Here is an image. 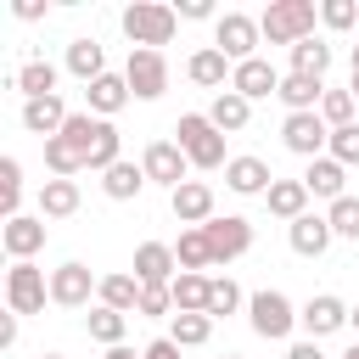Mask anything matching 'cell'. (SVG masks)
<instances>
[{
  "label": "cell",
  "instance_id": "obj_1",
  "mask_svg": "<svg viewBox=\"0 0 359 359\" xmlns=\"http://www.w3.org/2000/svg\"><path fill=\"white\" fill-rule=\"evenodd\" d=\"M123 34H129V50H157V45H168L174 39V28H180V11L174 6H163V0H135V6H123Z\"/></svg>",
  "mask_w": 359,
  "mask_h": 359
},
{
  "label": "cell",
  "instance_id": "obj_2",
  "mask_svg": "<svg viewBox=\"0 0 359 359\" xmlns=\"http://www.w3.org/2000/svg\"><path fill=\"white\" fill-rule=\"evenodd\" d=\"M314 17H320V6L314 0H269V11L258 17V28H264V39L269 45H303V39H314Z\"/></svg>",
  "mask_w": 359,
  "mask_h": 359
},
{
  "label": "cell",
  "instance_id": "obj_3",
  "mask_svg": "<svg viewBox=\"0 0 359 359\" xmlns=\"http://www.w3.org/2000/svg\"><path fill=\"white\" fill-rule=\"evenodd\" d=\"M174 135H180V151H185L191 168H224V163H230V157H224V135L213 129L208 112H185V118L174 123Z\"/></svg>",
  "mask_w": 359,
  "mask_h": 359
},
{
  "label": "cell",
  "instance_id": "obj_4",
  "mask_svg": "<svg viewBox=\"0 0 359 359\" xmlns=\"http://www.w3.org/2000/svg\"><path fill=\"white\" fill-rule=\"evenodd\" d=\"M247 320H252V331H258L264 342H286V337H292V325H297V309H292V297H286V292L264 286V292H252V297H247Z\"/></svg>",
  "mask_w": 359,
  "mask_h": 359
},
{
  "label": "cell",
  "instance_id": "obj_5",
  "mask_svg": "<svg viewBox=\"0 0 359 359\" xmlns=\"http://www.w3.org/2000/svg\"><path fill=\"white\" fill-rule=\"evenodd\" d=\"M45 297H50V275H45L34 258H22V264L6 269V309H11V314H39Z\"/></svg>",
  "mask_w": 359,
  "mask_h": 359
},
{
  "label": "cell",
  "instance_id": "obj_6",
  "mask_svg": "<svg viewBox=\"0 0 359 359\" xmlns=\"http://www.w3.org/2000/svg\"><path fill=\"white\" fill-rule=\"evenodd\" d=\"M258 39H264V28H258V17H247V11H224V17L213 22V45H219L230 62H252V56H258Z\"/></svg>",
  "mask_w": 359,
  "mask_h": 359
},
{
  "label": "cell",
  "instance_id": "obj_7",
  "mask_svg": "<svg viewBox=\"0 0 359 359\" xmlns=\"http://www.w3.org/2000/svg\"><path fill=\"white\" fill-rule=\"evenodd\" d=\"M280 140H286V151H297V157H325L331 151V123L320 118V112H286V123H280Z\"/></svg>",
  "mask_w": 359,
  "mask_h": 359
},
{
  "label": "cell",
  "instance_id": "obj_8",
  "mask_svg": "<svg viewBox=\"0 0 359 359\" xmlns=\"http://www.w3.org/2000/svg\"><path fill=\"white\" fill-rule=\"evenodd\" d=\"M123 79H129V95L135 101H157L168 90V56L163 50H129Z\"/></svg>",
  "mask_w": 359,
  "mask_h": 359
},
{
  "label": "cell",
  "instance_id": "obj_9",
  "mask_svg": "<svg viewBox=\"0 0 359 359\" xmlns=\"http://www.w3.org/2000/svg\"><path fill=\"white\" fill-rule=\"evenodd\" d=\"M95 292H101V280H95L79 258H67V264L50 269V303H56V309H90Z\"/></svg>",
  "mask_w": 359,
  "mask_h": 359
},
{
  "label": "cell",
  "instance_id": "obj_10",
  "mask_svg": "<svg viewBox=\"0 0 359 359\" xmlns=\"http://www.w3.org/2000/svg\"><path fill=\"white\" fill-rule=\"evenodd\" d=\"M140 168H146V180H151V185H168V191H180V185H185V174H191V163H185L180 140H151V146L140 151Z\"/></svg>",
  "mask_w": 359,
  "mask_h": 359
},
{
  "label": "cell",
  "instance_id": "obj_11",
  "mask_svg": "<svg viewBox=\"0 0 359 359\" xmlns=\"http://www.w3.org/2000/svg\"><path fill=\"white\" fill-rule=\"evenodd\" d=\"M202 236H208V247H213L219 264H230V258H241V252L252 247V224H247L241 213H224V219L213 213V219L202 224Z\"/></svg>",
  "mask_w": 359,
  "mask_h": 359
},
{
  "label": "cell",
  "instance_id": "obj_12",
  "mask_svg": "<svg viewBox=\"0 0 359 359\" xmlns=\"http://www.w3.org/2000/svg\"><path fill=\"white\" fill-rule=\"evenodd\" d=\"M129 269H135V280H140V286H174L180 258H174V247H168V241H140Z\"/></svg>",
  "mask_w": 359,
  "mask_h": 359
},
{
  "label": "cell",
  "instance_id": "obj_13",
  "mask_svg": "<svg viewBox=\"0 0 359 359\" xmlns=\"http://www.w3.org/2000/svg\"><path fill=\"white\" fill-rule=\"evenodd\" d=\"M348 314H353V309H348L342 297H331V292H320V297H309V303H303V314H297V325L309 331V342H320V337H331V331H342V325H348Z\"/></svg>",
  "mask_w": 359,
  "mask_h": 359
},
{
  "label": "cell",
  "instance_id": "obj_14",
  "mask_svg": "<svg viewBox=\"0 0 359 359\" xmlns=\"http://www.w3.org/2000/svg\"><path fill=\"white\" fill-rule=\"evenodd\" d=\"M168 208H174V219H180V224L202 230V224L213 219V185H208V180H185L180 191H168Z\"/></svg>",
  "mask_w": 359,
  "mask_h": 359
},
{
  "label": "cell",
  "instance_id": "obj_15",
  "mask_svg": "<svg viewBox=\"0 0 359 359\" xmlns=\"http://www.w3.org/2000/svg\"><path fill=\"white\" fill-rule=\"evenodd\" d=\"M0 247H6V258H11V264L34 258V252L45 247V219H34V213L6 219V224H0Z\"/></svg>",
  "mask_w": 359,
  "mask_h": 359
},
{
  "label": "cell",
  "instance_id": "obj_16",
  "mask_svg": "<svg viewBox=\"0 0 359 359\" xmlns=\"http://www.w3.org/2000/svg\"><path fill=\"white\" fill-rule=\"evenodd\" d=\"M67 101L62 95H39V101H22V129L28 135H39V140H56L62 129H67Z\"/></svg>",
  "mask_w": 359,
  "mask_h": 359
},
{
  "label": "cell",
  "instance_id": "obj_17",
  "mask_svg": "<svg viewBox=\"0 0 359 359\" xmlns=\"http://www.w3.org/2000/svg\"><path fill=\"white\" fill-rule=\"evenodd\" d=\"M230 73H236V62H230L219 45H202V50L185 62V79L202 84V90H230Z\"/></svg>",
  "mask_w": 359,
  "mask_h": 359
},
{
  "label": "cell",
  "instance_id": "obj_18",
  "mask_svg": "<svg viewBox=\"0 0 359 359\" xmlns=\"http://www.w3.org/2000/svg\"><path fill=\"white\" fill-rule=\"evenodd\" d=\"M84 101H90V112H95V118H107V123H112L135 95H129V79H123V73H101L95 84H84Z\"/></svg>",
  "mask_w": 359,
  "mask_h": 359
},
{
  "label": "cell",
  "instance_id": "obj_19",
  "mask_svg": "<svg viewBox=\"0 0 359 359\" xmlns=\"http://www.w3.org/2000/svg\"><path fill=\"white\" fill-rule=\"evenodd\" d=\"M230 90H236V95H247V101H264V95H275V90H280V73H275L264 56H252V62H236Z\"/></svg>",
  "mask_w": 359,
  "mask_h": 359
},
{
  "label": "cell",
  "instance_id": "obj_20",
  "mask_svg": "<svg viewBox=\"0 0 359 359\" xmlns=\"http://www.w3.org/2000/svg\"><path fill=\"white\" fill-rule=\"evenodd\" d=\"M224 185H230L236 196H264V191L275 185V174H269L264 157H230V163H224Z\"/></svg>",
  "mask_w": 359,
  "mask_h": 359
},
{
  "label": "cell",
  "instance_id": "obj_21",
  "mask_svg": "<svg viewBox=\"0 0 359 359\" xmlns=\"http://www.w3.org/2000/svg\"><path fill=\"white\" fill-rule=\"evenodd\" d=\"M286 236H292V252H297V258H320V252L337 241V230H331V219H325V213H303Z\"/></svg>",
  "mask_w": 359,
  "mask_h": 359
},
{
  "label": "cell",
  "instance_id": "obj_22",
  "mask_svg": "<svg viewBox=\"0 0 359 359\" xmlns=\"http://www.w3.org/2000/svg\"><path fill=\"white\" fill-rule=\"evenodd\" d=\"M280 101H286V112H320V101H325V79H309V73H280V90H275Z\"/></svg>",
  "mask_w": 359,
  "mask_h": 359
},
{
  "label": "cell",
  "instance_id": "obj_23",
  "mask_svg": "<svg viewBox=\"0 0 359 359\" xmlns=\"http://www.w3.org/2000/svg\"><path fill=\"white\" fill-rule=\"evenodd\" d=\"M264 208H269L275 219L297 224V219L309 213V185H303V180H275V185L264 191Z\"/></svg>",
  "mask_w": 359,
  "mask_h": 359
},
{
  "label": "cell",
  "instance_id": "obj_24",
  "mask_svg": "<svg viewBox=\"0 0 359 359\" xmlns=\"http://www.w3.org/2000/svg\"><path fill=\"white\" fill-rule=\"evenodd\" d=\"M303 185H309V196L337 202V196H348V168H342L337 157H314V163H309V174H303Z\"/></svg>",
  "mask_w": 359,
  "mask_h": 359
},
{
  "label": "cell",
  "instance_id": "obj_25",
  "mask_svg": "<svg viewBox=\"0 0 359 359\" xmlns=\"http://www.w3.org/2000/svg\"><path fill=\"white\" fill-rule=\"evenodd\" d=\"M208 118H213V129H219V135H241V129H247V118H252V101H247V95H236V90H219V95H213V107H208Z\"/></svg>",
  "mask_w": 359,
  "mask_h": 359
},
{
  "label": "cell",
  "instance_id": "obj_26",
  "mask_svg": "<svg viewBox=\"0 0 359 359\" xmlns=\"http://www.w3.org/2000/svg\"><path fill=\"white\" fill-rule=\"evenodd\" d=\"M146 185H151V180H146V168H140V163H129V157H123V163H112V168L101 174V191H107L112 202H135Z\"/></svg>",
  "mask_w": 359,
  "mask_h": 359
},
{
  "label": "cell",
  "instance_id": "obj_27",
  "mask_svg": "<svg viewBox=\"0 0 359 359\" xmlns=\"http://www.w3.org/2000/svg\"><path fill=\"white\" fill-rule=\"evenodd\" d=\"M79 213V180H45L39 185V219H73Z\"/></svg>",
  "mask_w": 359,
  "mask_h": 359
},
{
  "label": "cell",
  "instance_id": "obj_28",
  "mask_svg": "<svg viewBox=\"0 0 359 359\" xmlns=\"http://www.w3.org/2000/svg\"><path fill=\"white\" fill-rule=\"evenodd\" d=\"M208 292H213V275L180 269L174 275V314H208Z\"/></svg>",
  "mask_w": 359,
  "mask_h": 359
},
{
  "label": "cell",
  "instance_id": "obj_29",
  "mask_svg": "<svg viewBox=\"0 0 359 359\" xmlns=\"http://www.w3.org/2000/svg\"><path fill=\"white\" fill-rule=\"evenodd\" d=\"M67 73L84 79V84H95V79L107 73V50H101L95 39H73V45H67Z\"/></svg>",
  "mask_w": 359,
  "mask_h": 359
},
{
  "label": "cell",
  "instance_id": "obj_30",
  "mask_svg": "<svg viewBox=\"0 0 359 359\" xmlns=\"http://www.w3.org/2000/svg\"><path fill=\"white\" fill-rule=\"evenodd\" d=\"M11 84H17L28 101H39V95H56V67H50L45 56H34V62H22V67L11 73Z\"/></svg>",
  "mask_w": 359,
  "mask_h": 359
},
{
  "label": "cell",
  "instance_id": "obj_31",
  "mask_svg": "<svg viewBox=\"0 0 359 359\" xmlns=\"http://www.w3.org/2000/svg\"><path fill=\"white\" fill-rule=\"evenodd\" d=\"M174 258H180V269H191V275L219 269V258H213V247H208V236H202V230H185V236L174 241Z\"/></svg>",
  "mask_w": 359,
  "mask_h": 359
},
{
  "label": "cell",
  "instance_id": "obj_32",
  "mask_svg": "<svg viewBox=\"0 0 359 359\" xmlns=\"http://www.w3.org/2000/svg\"><path fill=\"white\" fill-rule=\"evenodd\" d=\"M84 331H90L95 342H107V348H123V331H129V314H118V309H107V303H95V309L84 314Z\"/></svg>",
  "mask_w": 359,
  "mask_h": 359
},
{
  "label": "cell",
  "instance_id": "obj_33",
  "mask_svg": "<svg viewBox=\"0 0 359 359\" xmlns=\"http://www.w3.org/2000/svg\"><path fill=\"white\" fill-rule=\"evenodd\" d=\"M107 309H118V314H129V309H140V280L135 275H101V292H95Z\"/></svg>",
  "mask_w": 359,
  "mask_h": 359
},
{
  "label": "cell",
  "instance_id": "obj_34",
  "mask_svg": "<svg viewBox=\"0 0 359 359\" xmlns=\"http://www.w3.org/2000/svg\"><path fill=\"white\" fill-rule=\"evenodd\" d=\"M325 67H331V45H325V39H303V45H292V73L325 79Z\"/></svg>",
  "mask_w": 359,
  "mask_h": 359
},
{
  "label": "cell",
  "instance_id": "obj_35",
  "mask_svg": "<svg viewBox=\"0 0 359 359\" xmlns=\"http://www.w3.org/2000/svg\"><path fill=\"white\" fill-rule=\"evenodd\" d=\"M45 168H50L56 180H73V174L84 168V151H79L73 140H62V135H56V140H45Z\"/></svg>",
  "mask_w": 359,
  "mask_h": 359
},
{
  "label": "cell",
  "instance_id": "obj_36",
  "mask_svg": "<svg viewBox=\"0 0 359 359\" xmlns=\"http://www.w3.org/2000/svg\"><path fill=\"white\" fill-rule=\"evenodd\" d=\"M17 202H22V163L17 157H0V213L17 219Z\"/></svg>",
  "mask_w": 359,
  "mask_h": 359
},
{
  "label": "cell",
  "instance_id": "obj_37",
  "mask_svg": "<svg viewBox=\"0 0 359 359\" xmlns=\"http://www.w3.org/2000/svg\"><path fill=\"white\" fill-rule=\"evenodd\" d=\"M168 337H174L180 348H202V342L213 337V320H208V314H174Z\"/></svg>",
  "mask_w": 359,
  "mask_h": 359
},
{
  "label": "cell",
  "instance_id": "obj_38",
  "mask_svg": "<svg viewBox=\"0 0 359 359\" xmlns=\"http://www.w3.org/2000/svg\"><path fill=\"white\" fill-rule=\"evenodd\" d=\"M241 309V286L230 280V275H213V292H208V320H224V314H236Z\"/></svg>",
  "mask_w": 359,
  "mask_h": 359
},
{
  "label": "cell",
  "instance_id": "obj_39",
  "mask_svg": "<svg viewBox=\"0 0 359 359\" xmlns=\"http://www.w3.org/2000/svg\"><path fill=\"white\" fill-rule=\"evenodd\" d=\"M325 219H331V230H337L342 241H359V196H337V202L325 208Z\"/></svg>",
  "mask_w": 359,
  "mask_h": 359
},
{
  "label": "cell",
  "instance_id": "obj_40",
  "mask_svg": "<svg viewBox=\"0 0 359 359\" xmlns=\"http://www.w3.org/2000/svg\"><path fill=\"white\" fill-rule=\"evenodd\" d=\"M353 107H359V101H353V90H325L320 118H325L331 129H348V123H353Z\"/></svg>",
  "mask_w": 359,
  "mask_h": 359
},
{
  "label": "cell",
  "instance_id": "obj_41",
  "mask_svg": "<svg viewBox=\"0 0 359 359\" xmlns=\"http://www.w3.org/2000/svg\"><path fill=\"white\" fill-rule=\"evenodd\" d=\"M325 157H337L342 168H353L359 163V123H348V129H331V151Z\"/></svg>",
  "mask_w": 359,
  "mask_h": 359
},
{
  "label": "cell",
  "instance_id": "obj_42",
  "mask_svg": "<svg viewBox=\"0 0 359 359\" xmlns=\"http://www.w3.org/2000/svg\"><path fill=\"white\" fill-rule=\"evenodd\" d=\"M320 22L342 34V28H353V22H359V6H353V0H320Z\"/></svg>",
  "mask_w": 359,
  "mask_h": 359
},
{
  "label": "cell",
  "instance_id": "obj_43",
  "mask_svg": "<svg viewBox=\"0 0 359 359\" xmlns=\"http://www.w3.org/2000/svg\"><path fill=\"white\" fill-rule=\"evenodd\" d=\"M135 314H174V286H140V309Z\"/></svg>",
  "mask_w": 359,
  "mask_h": 359
},
{
  "label": "cell",
  "instance_id": "obj_44",
  "mask_svg": "<svg viewBox=\"0 0 359 359\" xmlns=\"http://www.w3.org/2000/svg\"><path fill=\"white\" fill-rule=\"evenodd\" d=\"M140 353H146V359H180V342H174V337H157V342H146Z\"/></svg>",
  "mask_w": 359,
  "mask_h": 359
},
{
  "label": "cell",
  "instance_id": "obj_45",
  "mask_svg": "<svg viewBox=\"0 0 359 359\" xmlns=\"http://www.w3.org/2000/svg\"><path fill=\"white\" fill-rule=\"evenodd\" d=\"M174 11H180L185 22H202V17H213V6H208V0H180Z\"/></svg>",
  "mask_w": 359,
  "mask_h": 359
},
{
  "label": "cell",
  "instance_id": "obj_46",
  "mask_svg": "<svg viewBox=\"0 0 359 359\" xmlns=\"http://www.w3.org/2000/svg\"><path fill=\"white\" fill-rule=\"evenodd\" d=\"M11 11H17V17H22V22H39V17H45V6H39V0H17V6H11Z\"/></svg>",
  "mask_w": 359,
  "mask_h": 359
},
{
  "label": "cell",
  "instance_id": "obj_47",
  "mask_svg": "<svg viewBox=\"0 0 359 359\" xmlns=\"http://www.w3.org/2000/svg\"><path fill=\"white\" fill-rule=\"evenodd\" d=\"M17 320H22V314H0V348L17 342Z\"/></svg>",
  "mask_w": 359,
  "mask_h": 359
},
{
  "label": "cell",
  "instance_id": "obj_48",
  "mask_svg": "<svg viewBox=\"0 0 359 359\" xmlns=\"http://www.w3.org/2000/svg\"><path fill=\"white\" fill-rule=\"evenodd\" d=\"M286 359H325V353H320V342H292Z\"/></svg>",
  "mask_w": 359,
  "mask_h": 359
},
{
  "label": "cell",
  "instance_id": "obj_49",
  "mask_svg": "<svg viewBox=\"0 0 359 359\" xmlns=\"http://www.w3.org/2000/svg\"><path fill=\"white\" fill-rule=\"evenodd\" d=\"M107 359H146V353H135V348H107Z\"/></svg>",
  "mask_w": 359,
  "mask_h": 359
},
{
  "label": "cell",
  "instance_id": "obj_50",
  "mask_svg": "<svg viewBox=\"0 0 359 359\" xmlns=\"http://www.w3.org/2000/svg\"><path fill=\"white\" fill-rule=\"evenodd\" d=\"M348 90H353V101H359V73H353V79H348Z\"/></svg>",
  "mask_w": 359,
  "mask_h": 359
},
{
  "label": "cell",
  "instance_id": "obj_51",
  "mask_svg": "<svg viewBox=\"0 0 359 359\" xmlns=\"http://www.w3.org/2000/svg\"><path fill=\"white\" fill-rule=\"evenodd\" d=\"M348 325H353V331H359V309H353V314H348Z\"/></svg>",
  "mask_w": 359,
  "mask_h": 359
},
{
  "label": "cell",
  "instance_id": "obj_52",
  "mask_svg": "<svg viewBox=\"0 0 359 359\" xmlns=\"http://www.w3.org/2000/svg\"><path fill=\"white\" fill-rule=\"evenodd\" d=\"M342 359H359V342H353V348H348V353H342Z\"/></svg>",
  "mask_w": 359,
  "mask_h": 359
},
{
  "label": "cell",
  "instance_id": "obj_53",
  "mask_svg": "<svg viewBox=\"0 0 359 359\" xmlns=\"http://www.w3.org/2000/svg\"><path fill=\"white\" fill-rule=\"evenodd\" d=\"M353 73H359V45H353Z\"/></svg>",
  "mask_w": 359,
  "mask_h": 359
},
{
  "label": "cell",
  "instance_id": "obj_54",
  "mask_svg": "<svg viewBox=\"0 0 359 359\" xmlns=\"http://www.w3.org/2000/svg\"><path fill=\"white\" fill-rule=\"evenodd\" d=\"M39 359H67V353H39Z\"/></svg>",
  "mask_w": 359,
  "mask_h": 359
},
{
  "label": "cell",
  "instance_id": "obj_55",
  "mask_svg": "<svg viewBox=\"0 0 359 359\" xmlns=\"http://www.w3.org/2000/svg\"><path fill=\"white\" fill-rule=\"evenodd\" d=\"M224 359H241V353H224Z\"/></svg>",
  "mask_w": 359,
  "mask_h": 359
}]
</instances>
